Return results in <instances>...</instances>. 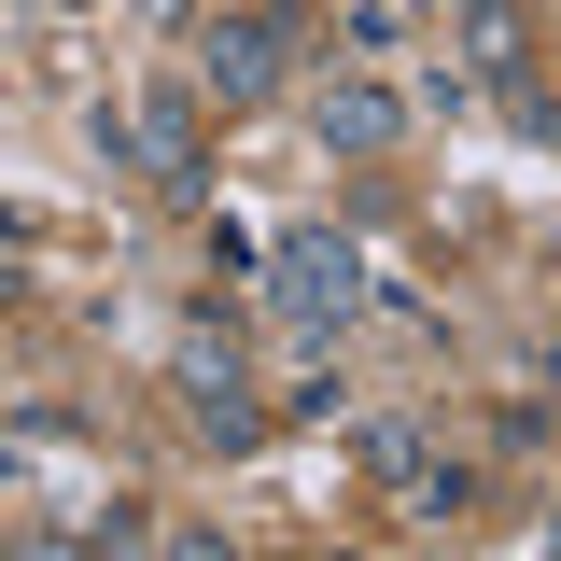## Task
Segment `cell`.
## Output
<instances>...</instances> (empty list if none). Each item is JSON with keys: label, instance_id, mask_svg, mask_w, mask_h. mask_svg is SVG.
Segmentation results:
<instances>
[{"label": "cell", "instance_id": "52a82bcc", "mask_svg": "<svg viewBox=\"0 0 561 561\" xmlns=\"http://www.w3.org/2000/svg\"><path fill=\"white\" fill-rule=\"evenodd\" d=\"M253 14H280V28H295V0H253Z\"/></svg>", "mask_w": 561, "mask_h": 561}, {"label": "cell", "instance_id": "5b68a950", "mask_svg": "<svg viewBox=\"0 0 561 561\" xmlns=\"http://www.w3.org/2000/svg\"><path fill=\"white\" fill-rule=\"evenodd\" d=\"M309 127H323V154H393V140H408V99L351 70V84H323V99H309Z\"/></svg>", "mask_w": 561, "mask_h": 561}, {"label": "cell", "instance_id": "7a4b0ae2", "mask_svg": "<svg viewBox=\"0 0 561 561\" xmlns=\"http://www.w3.org/2000/svg\"><path fill=\"white\" fill-rule=\"evenodd\" d=\"M280 57H295V28H280V14H210V28H197V99L267 113V99H280Z\"/></svg>", "mask_w": 561, "mask_h": 561}, {"label": "cell", "instance_id": "6da1fadb", "mask_svg": "<svg viewBox=\"0 0 561 561\" xmlns=\"http://www.w3.org/2000/svg\"><path fill=\"white\" fill-rule=\"evenodd\" d=\"M267 295H280V323H295V337H337L351 309H365V267H351L337 225H295V239L267 253Z\"/></svg>", "mask_w": 561, "mask_h": 561}, {"label": "cell", "instance_id": "ba28073f", "mask_svg": "<svg viewBox=\"0 0 561 561\" xmlns=\"http://www.w3.org/2000/svg\"><path fill=\"white\" fill-rule=\"evenodd\" d=\"M548 393H561V337H548Z\"/></svg>", "mask_w": 561, "mask_h": 561}, {"label": "cell", "instance_id": "3957f363", "mask_svg": "<svg viewBox=\"0 0 561 561\" xmlns=\"http://www.w3.org/2000/svg\"><path fill=\"white\" fill-rule=\"evenodd\" d=\"M169 379H183V421H197L210 449H253V435H267V408H253V379H239V337H183L169 351Z\"/></svg>", "mask_w": 561, "mask_h": 561}, {"label": "cell", "instance_id": "8992f818", "mask_svg": "<svg viewBox=\"0 0 561 561\" xmlns=\"http://www.w3.org/2000/svg\"><path fill=\"white\" fill-rule=\"evenodd\" d=\"M393 505H408V519H463V463H408Z\"/></svg>", "mask_w": 561, "mask_h": 561}, {"label": "cell", "instance_id": "277c9868", "mask_svg": "<svg viewBox=\"0 0 561 561\" xmlns=\"http://www.w3.org/2000/svg\"><path fill=\"white\" fill-rule=\"evenodd\" d=\"M127 127H140V183H169V197L210 183V113L197 99H127Z\"/></svg>", "mask_w": 561, "mask_h": 561}]
</instances>
